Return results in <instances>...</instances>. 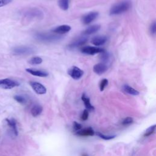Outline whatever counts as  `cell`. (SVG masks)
<instances>
[{"mask_svg":"<svg viewBox=\"0 0 156 156\" xmlns=\"http://www.w3.org/2000/svg\"><path fill=\"white\" fill-rule=\"evenodd\" d=\"M122 89L126 93L130 94V95L137 96L140 94V92L138 91H137L136 90L132 88V87H130L129 85H124L122 87Z\"/></svg>","mask_w":156,"mask_h":156,"instance_id":"cell-19","label":"cell"},{"mask_svg":"<svg viewBox=\"0 0 156 156\" xmlns=\"http://www.w3.org/2000/svg\"><path fill=\"white\" fill-rule=\"evenodd\" d=\"M43 62V59L40 57H33L29 59V63L30 65H39L41 64Z\"/></svg>","mask_w":156,"mask_h":156,"instance_id":"cell-22","label":"cell"},{"mask_svg":"<svg viewBox=\"0 0 156 156\" xmlns=\"http://www.w3.org/2000/svg\"><path fill=\"white\" fill-rule=\"evenodd\" d=\"M131 7V4L129 1H122L113 5L110 10V15H116L127 12Z\"/></svg>","mask_w":156,"mask_h":156,"instance_id":"cell-1","label":"cell"},{"mask_svg":"<svg viewBox=\"0 0 156 156\" xmlns=\"http://www.w3.org/2000/svg\"><path fill=\"white\" fill-rule=\"evenodd\" d=\"M13 98L16 102L20 104H24L26 102V98L21 95H15L14 96Z\"/></svg>","mask_w":156,"mask_h":156,"instance_id":"cell-27","label":"cell"},{"mask_svg":"<svg viewBox=\"0 0 156 156\" xmlns=\"http://www.w3.org/2000/svg\"><path fill=\"white\" fill-rule=\"evenodd\" d=\"M155 125L154 124V125H153V126H150L149 128H147L146 130V131H145V132H144V136H150L151 135H152L154 132H155Z\"/></svg>","mask_w":156,"mask_h":156,"instance_id":"cell-24","label":"cell"},{"mask_svg":"<svg viewBox=\"0 0 156 156\" xmlns=\"http://www.w3.org/2000/svg\"><path fill=\"white\" fill-rule=\"evenodd\" d=\"M26 71L29 73V74L35 76H37V77H45L48 76V73L45 71H43V70H40V69H34V68H26Z\"/></svg>","mask_w":156,"mask_h":156,"instance_id":"cell-13","label":"cell"},{"mask_svg":"<svg viewBox=\"0 0 156 156\" xmlns=\"http://www.w3.org/2000/svg\"><path fill=\"white\" fill-rule=\"evenodd\" d=\"M71 27L70 26L66 25V24H63V25L58 26L56 27L55 28L53 29L52 30V32H53L54 33L57 34L62 35V34H65L69 32L71 30Z\"/></svg>","mask_w":156,"mask_h":156,"instance_id":"cell-10","label":"cell"},{"mask_svg":"<svg viewBox=\"0 0 156 156\" xmlns=\"http://www.w3.org/2000/svg\"><path fill=\"white\" fill-rule=\"evenodd\" d=\"M99 13L97 12H91L85 15L82 18V22L83 24L87 25L90 24L91 22L94 21L98 16Z\"/></svg>","mask_w":156,"mask_h":156,"instance_id":"cell-8","label":"cell"},{"mask_svg":"<svg viewBox=\"0 0 156 156\" xmlns=\"http://www.w3.org/2000/svg\"><path fill=\"white\" fill-rule=\"evenodd\" d=\"M35 52V49L28 46H16L12 49V53L15 55H30Z\"/></svg>","mask_w":156,"mask_h":156,"instance_id":"cell-3","label":"cell"},{"mask_svg":"<svg viewBox=\"0 0 156 156\" xmlns=\"http://www.w3.org/2000/svg\"><path fill=\"white\" fill-rule=\"evenodd\" d=\"M100 54H101L100 58L102 61V63H105L106 62H107L109 60V59H110V54L108 52H107L105 51H103L102 52H101Z\"/></svg>","mask_w":156,"mask_h":156,"instance_id":"cell-23","label":"cell"},{"mask_svg":"<svg viewBox=\"0 0 156 156\" xmlns=\"http://www.w3.org/2000/svg\"><path fill=\"white\" fill-rule=\"evenodd\" d=\"M82 125L80 123H78L76 121L74 122V123H73V128H74V130H76V132L82 129Z\"/></svg>","mask_w":156,"mask_h":156,"instance_id":"cell-31","label":"cell"},{"mask_svg":"<svg viewBox=\"0 0 156 156\" xmlns=\"http://www.w3.org/2000/svg\"><path fill=\"white\" fill-rule=\"evenodd\" d=\"M5 120L6 121L7 124L12 128L15 135L17 136L18 135V129H17L16 120L14 118H11V119L6 118Z\"/></svg>","mask_w":156,"mask_h":156,"instance_id":"cell-18","label":"cell"},{"mask_svg":"<svg viewBox=\"0 0 156 156\" xmlns=\"http://www.w3.org/2000/svg\"><path fill=\"white\" fill-rule=\"evenodd\" d=\"M43 111V107L40 105H35L31 108L30 112L34 117H37L40 115Z\"/></svg>","mask_w":156,"mask_h":156,"instance_id":"cell-20","label":"cell"},{"mask_svg":"<svg viewBox=\"0 0 156 156\" xmlns=\"http://www.w3.org/2000/svg\"><path fill=\"white\" fill-rule=\"evenodd\" d=\"M101 29V26L99 24H94L91 26H89L88 27H87L83 32V34L85 35H91L93 34L96 32H97L98 31H99Z\"/></svg>","mask_w":156,"mask_h":156,"instance_id":"cell-16","label":"cell"},{"mask_svg":"<svg viewBox=\"0 0 156 156\" xmlns=\"http://www.w3.org/2000/svg\"><path fill=\"white\" fill-rule=\"evenodd\" d=\"M97 135H98V136H99L101 138L105 140H112L113 138H114L116 136L115 135H105L104 134H102L100 132H97L96 133Z\"/></svg>","mask_w":156,"mask_h":156,"instance_id":"cell-26","label":"cell"},{"mask_svg":"<svg viewBox=\"0 0 156 156\" xmlns=\"http://www.w3.org/2000/svg\"><path fill=\"white\" fill-rule=\"evenodd\" d=\"M20 83L18 82L9 78H5L0 80V87L3 89L10 90L18 87Z\"/></svg>","mask_w":156,"mask_h":156,"instance_id":"cell-4","label":"cell"},{"mask_svg":"<svg viewBox=\"0 0 156 156\" xmlns=\"http://www.w3.org/2000/svg\"><path fill=\"white\" fill-rule=\"evenodd\" d=\"M81 99H82V101L83 102L84 105H85V108H86V109H87V110L90 111V112H93V111L94 110V106L91 105L89 98L87 97L85 93L82 94V97H81Z\"/></svg>","mask_w":156,"mask_h":156,"instance_id":"cell-17","label":"cell"},{"mask_svg":"<svg viewBox=\"0 0 156 156\" xmlns=\"http://www.w3.org/2000/svg\"><path fill=\"white\" fill-rule=\"evenodd\" d=\"M108 83V81L107 79H103L101 80L100 83H99V89L101 91H104L105 88L107 87V85Z\"/></svg>","mask_w":156,"mask_h":156,"instance_id":"cell-25","label":"cell"},{"mask_svg":"<svg viewBox=\"0 0 156 156\" xmlns=\"http://www.w3.org/2000/svg\"><path fill=\"white\" fill-rule=\"evenodd\" d=\"M87 41H88L87 37H82L77 38L76 40H74V41L71 42L68 46V47L69 49H74V48H76L77 47H79V46H81L83 45L84 44H85L87 43Z\"/></svg>","mask_w":156,"mask_h":156,"instance_id":"cell-9","label":"cell"},{"mask_svg":"<svg viewBox=\"0 0 156 156\" xmlns=\"http://www.w3.org/2000/svg\"><path fill=\"white\" fill-rule=\"evenodd\" d=\"M25 16L27 18H40L43 16L42 12L37 9H29L25 12Z\"/></svg>","mask_w":156,"mask_h":156,"instance_id":"cell-14","label":"cell"},{"mask_svg":"<svg viewBox=\"0 0 156 156\" xmlns=\"http://www.w3.org/2000/svg\"><path fill=\"white\" fill-rule=\"evenodd\" d=\"M83 71L76 66H73L68 70V75L74 80H79L83 75Z\"/></svg>","mask_w":156,"mask_h":156,"instance_id":"cell-5","label":"cell"},{"mask_svg":"<svg viewBox=\"0 0 156 156\" xmlns=\"http://www.w3.org/2000/svg\"><path fill=\"white\" fill-rule=\"evenodd\" d=\"M34 37L36 40L40 41L47 42V43L59 41L62 38V36H59L57 35H53L48 33H41V32H37L34 35Z\"/></svg>","mask_w":156,"mask_h":156,"instance_id":"cell-2","label":"cell"},{"mask_svg":"<svg viewBox=\"0 0 156 156\" xmlns=\"http://www.w3.org/2000/svg\"><path fill=\"white\" fill-rule=\"evenodd\" d=\"M133 118L131 117H126L122 122V124L124 126H127V125H129L130 124H132L133 122Z\"/></svg>","mask_w":156,"mask_h":156,"instance_id":"cell-28","label":"cell"},{"mask_svg":"<svg viewBox=\"0 0 156 156\" xmlns=\"http://www.w3.org/2000/svg\"><path fill=\"white\" fill-rule=\"evenodd\" d=\"M29 84L33 90L38 94H44L46 93V87L40 82L35 81H30L29 82Z\"/></svg>","mask_w":156,"mask_h":156,"instance_id":"cell-6","label":"cell"},{"mask_svg":"<svg viewBox=\"0 0 156 156\" xmlns=\"http://www.w3.org/2000/svg\"><path fill=\"white\" fill-rule=\"evenodd\" d=\"M88 116H89V111L87 110V109H85L82 113L80 118L83 121H86L88 118Z\"/></svg>","mask_w":156,"mask_h":156,"instance_id":"cell-30","label":"cell"},{"mask_svg":"<svg viewBox=\"0 0 156 156\" xmlns=\"http://www.w3.org/2000/svg\"><path fill=\"white\" fill-rule=\"evenodd\" d=\"M75 134L77 136H93L94 135V131L91 127H88V128L80 129L78 131H76Z\"/></svg>","mask_w":156,"mask_h":156,"instance_id":"cell-15","label":"cell"},{"mask_svg":"<svg viewBox=\"0 0 156 156\" xmlns=\"http://www.w3.org/2000/svg\"><path fill=\"white\" fill-rule=\"evenodd\" d=\"M149 31H150V33L151 35H154L156 33V24H155V22L154 21L150 26V27H149Z\"/></svg>","mask_w":156,"mask_h":156,"instance_id":"cell-29","label":"cell"},{"mask_svg":"<svg viewBox=\"0 0 156 156\" xmlns=\"http://www.w3.org/2000/svg\"><path fill=\"white\" fill-rule=\"evenodd\" d=\"M12 0H0V7H4L9 4H10Z\"/></svg>","mask_w":156,"mask_h":156,"instance_id":"cell-32","label":"cell"},{"mask_svg":"<svg viewBox=\"0 0 156 156\" xmlns=\"http://www.w3.org/2000/svg\"><path fill=\"white\" fill-rule=\"evenodd\" d=\"M107 40V38L106 36L99 35L93 37L91 40V43L96 46H100L106 43Z\"/></svg>","mask_w":156,"mask_h":156,"instance_id":"cell-11","label":"cell"},{"mask_svg":"<svg viewBox=\"0 0 156 156\" xmlns=\"http://www.w3.org/2000/svg\"><path fill=\"white\" fill-rule=\"evenodd\" d=\"M108 67L105 63H98L94 65L93 71L98 75H101L104 74L107 69Z\"/></svg>","mask_w":156,"mask_h":156,"instance_id":"cell-12","label":"cell"},{"mask_svg":"<svg viewBox=\"0 0 156 156\" xmlns=\"http://www.w3.org/2000/svg\"><path fill=\"white\" fill-rule=\"evenodd\" d=\"M105 50L101 48L94 47V46H85L81 49V52L87 55H94L96 54H100Z\"/></svg>","mask_w":156,"mask_h":156,"instance_id":"cell-7","label":"cell"},{"mask_svg":"<svg viewBox=\"0 0 156 156\" xmlns=\"http://www.w3.org/2000/svg\"><path fill=\"white\" fill-rule=\"evenodd\" d=\"M58 4L62 10L66 11L69 8V0H58Z\"/></svg>","mask_w":156,"mask_h":156,"instance_id":"cell-21","label":"cell"},{"mask_svg":"<svg viewBox=\"0 0 156 156\" xmlns=\"http://www.w3.org/2000/svg\"><path fill=\"white\" fill-rule=\"evenodd\" d=\"M82 156H88L87 154H83L82 155Z\"/></svg>","mask_w":156,"mask_h":156,"instance_id":"cell-33","label":"cell"}]
</instances>
